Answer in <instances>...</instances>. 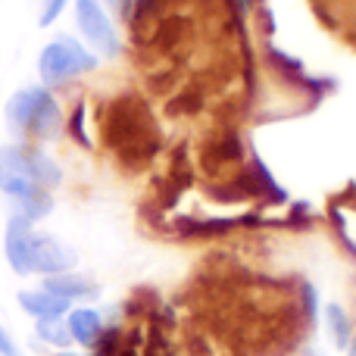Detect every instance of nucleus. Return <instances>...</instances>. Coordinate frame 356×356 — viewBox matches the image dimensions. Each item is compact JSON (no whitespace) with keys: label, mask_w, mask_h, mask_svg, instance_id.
Returning a JSON list of instances; mask_svg holds the SVG:
<instances>
[{"label":"nucleus","mask_w":356,"mask_h":356,"mask_svg":"<svg viewBox=\"0 0 356 356\" xmlns=\"http://www.w3.org/2000/svg\"><path fill=\"white\" fill-rule=\"evenodd\" d=\"M66 325L72 334V344H81L91 350L97 344V338L104 334V316L91 307H75L66 313Z\"/></svg>","instance_id":"nucleus-7"},{"label":"nucleus","mask_w":356,"mask_h":356,"mask_svg":"<svg viewBox=\"0 0 356 356\" xmlns=\"http://www.w3.org/2000/svg\"><path fill=\"white\" fill-rule=\"evenodd\" d=\"M19 307L29 316H35V319H56V316H66L69 309H72V303H66L56 294H50V291L38 288V291H22V294H19Z\"/></svg>","instance_id":"nucleus-9"},{"label":"nucleus","mask_w":356,"mask_h":356,"mask_svg":"<svg viewBox=\"0 0 356 356\" xmlns=\"http://www.w3.org/2000/svg\"><path fill=\"white\" fill-rule=\"evenodd\" d=\"M347 356H356V332H353V341L347 344Z\"/></svg>","instance_id":"nucleus-15"},{"label":"nucleus","mask_w":356,"mask_h":356,"mask_svg":"<svg viewBox=\"0 0 356 356\" xmlns=\"http://www.w3.org/2000/svg\"><path fill=\"white\" fill-rule=\"evenodd\" d=\"M63 181V169L38 144H3L0 147V191L13 203L50 191Z\"/></svg>","instance_id":"nucleus-3"},{"label":"nucleus","mask_w":356,"mask_h":356,"mask_svg":"<svg viewBox=\"0 0 356 356\" xmlns=\"http://www.w3.org/2000/svg\"><path fill=\"white\" fill-rule=\"evenodd\" d=\"M106 147L116 150V156L125 166L144 163L156 147V131L150 122V113L141 106L138 97H116L104 113L100 122Z\"/></svg>","instance_id":"nucleus-2"},{"label":"nucleus","mask_w":356,"mask_h":356,"mask_svg":"<svg viewBox=\"0 0 356 356\" xmlns=\"http://www.w3.org/2000/svg\"><path fill=\"white\" fill-rule=\"evenodd\" d=\"M6 263L13 266L16 275H60V272H72L75 250L60 244L50 234H38L35 222L25 216L13 213L6 222V238H3Z\"/></svg>","instance_id":"nucleus-1"},{"label":"nucleus","mask_w":356,"mask_h":356,"mask_svg":"<svg viewBox=\"0 0 356 356\" xmlns=\"http://www.w3.org/2000/svg\"><path fill=\"white\" fill-rule=\"evenodd\" d=\"M309 356H313V353H309Z\"/></svg>","instance_id":"nucleus-16"},{"label":"nucleus","mask_w":356,"mask_h":356,"mask_svg":"<svg viewBox=\"0 0 356 356\" xmlns=\"http://www.w3.org/2000/svg\"><path fill=\"white\" fill-rule=\"evenodd\" d=\"M325 325H328V334H332L334 347H338V350H347V344L353 341V322L341 303H328L325 307Z\"/></svg>","instance_id":"nucleus-10"},{"label":"nucleus","mask_w":356,"mask_h":356,"mask_svg":"<svg viewBox=\"0 0 356 356\" xmlns=\"http://www.w3.org/2000/svg\"><path fill=\"white\" fill-rule=\"evenodd\" d=\"M44 291L56 294L60 300L72 303V300H88V297H97V284L85 275H75V272H60V275H47L44 278Z\"/></svg>","instance_id":"nucleus-8"},{"label":"nucleus","mask_w":356,"mask_h":356,"mask_svg":"<svg viewBox=\"0 0 356 356\" xmlns=\"http://www.w3.org/2000/svg\"><path fill=\"white\" fill-rule=\"evenodd\" d=\"M35 334H38V341H44V344H50V347H60V350H66V347L72 344L66 316H56V319H38Z\"/></svg>","instance_id":"nucleus-11"},{"label":"nucleus","mask_w":356,"mask_h":356,"mask_svg":"<svg viewBox=\"0 0 356 356\" xmlns=\"http://www.w3.org/2000/svg\"><path fill=\"white\" fill-rule=\"evenodd\" d=\"M85 122H88V106H85V100H79V104H75V110L69 113V119H66V131H69V138H72V141L79 144V147L91 150V147H94V141L88 138Z\"/></svg>","instance_id":"nucleus-12"},{"label":"nucleus","mask_w":356,"mask_h":356,"mask_svg":"<svg viewBox=\"0 0 356 356\" xmlns=\"http://www.w3.org/2000/svg\"><path fill=\"white\" fill-rule=\"evenodd\" d=\"M75 25H79L81 38L91 44L97 54L104 56H119V35L113 19L106 16L100 0H75Z\"/></svg>","instance_id":"nucleus-6"},{"label":"nucleus","mask_w":356,"mask_h":356,"mask_svg":"<svg viewBox=\"0 0 356 356\" xmlns=\"http://www.w3.org/2000/svg\"><path fill=\"white\" fill-rule=\"evenodd\" d=\"M0 356H22V350H19V344L13 341V334L6 332L3 325H0Z\"/></svg>","instance_id":"nucleus-14"},{"label":"nucleus","mask_w":356,"mask_h":356,"mask_svg":"<svg viewBox=\"0 0 356 356\" xmlns=\"http://www.w3.org/2000/svg\"><path fill=\"white\" fill-rule=\"evenodd\" d=\"M97 69V54L88 50L81 41L69 35H60L47 44V47L38 54V75H41V85L47 91L54 88H63L66 81L79 79L85 72H94Z\"/></svg>","instance_id":"nucleus-5"},{"label":"nucleus","mask_w":356,"mask_h":356,"mask_svg":"<svg viewBox=\"0 0 356 356\" xmlns=\"http://www.w3.org/2000/svg\"><path fill=\"white\" fill-rule=\"evenodd\" d=\"M69 6V0H44V10H41V16H38V25L41 29H47V25H54L56 19L63 16V10Z\"/></svg>","instance_id":"nucleus-13"},{"label":"nucleus","mask_w":356,"mask_h":356,"mask_svg":"<svg viewBox=\"0 0 356 356\" xmlns=\"http://www.w3.org/2000/svg\"><path fill=\"white\" fill-rule=\"evenodd\" d=\"M6 122L22 138V144H41L60 138L66 116H63L60 100L47 88H22L6 104Z\"/></svg>","instance_id":"nucleus-4"}]
</instances>
